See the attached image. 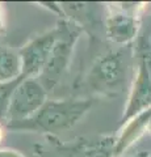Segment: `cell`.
Segmentation results:
<instances>
[{"label": "cell", "instance_id": "cell-5", "mask_svg": "<svg viewBox=\"0 0 151 157\" xmlns=\"http://www.w3.org/2000/svg\"><path fill=\"white\" fill-rule=\"evenodd\" d=\"M63 32V22L58 26L50 29L41 36L33 38L32 41L25 43L18 54L22 62V76L24 77H36L40 76L43 67H45L51 50L55 42L59 39Z\"/></svg>", "mask_w": 151, "mask_h": 157}, {"label": "cell", "instance_id": "cell-14", "mask_svg": "<svg viewBox=\"0 0 151 157\" xmlns=\"http://www.w3.org/2000/svg\"><path fill=\"white\" fill-rule=\"evenodd\" d=\"M149 157H151V155H150V156H149Z\"/></svg>", "mask_w": 151, "mask_h": 157}, {"label": "cell", "instance_id": "cell-2", "mask_svg": "<svg viewBox=\"0 0 151 157\" xmlns=\"http://www.w3.org/2000/svg\"><path fill=\"white\" fill-rule=\"evenodd\" d=\"M130 48L109 51L96 59L88 73V84L92 90L103 96H117L126 85L130 68Z\"/></svg>", "mask_w": 151, "mask_h": 157}, {"label": "cell", "instance_id": "cell-12", "mask_svg": "<svg viewBox=\"0 0 151 157\" xmlns=\"http://www.w3.org/2000/svg\"><path fill=\"white\" fill-rule=\"evenodd\" d=\"M150 153L149 152H139V153L137 155H134V156H128V157H149Z\"/></svg>", "mask_w": 151, "mask_h": 157}, {"label": "cell", "instance_id": "cell-9", "mask_svg": "<svg viewBox=\"0 0 151 157\" xmlns=\"http://www.w3.org/2000/svg\"><path fill=\"white\" fill-rule=\"evenodd\" d=\"M22 76V62L18 51L0 47V84L16 81Z\"/></svg>", "mask_w": 151, "mask_h": 157}, {"label": "cell", "instance_id": "cell-7", "mask_svg": "<svg viewBox=\"0 0 151 157\" xmlns=\"http://www.w3.org/2000/svg\"><path fill=\"white\" fill-rule=\"evenodd\" d=\"M124 7L112 12L105 20V32L109 41L117 45L126 46L137 36L139 30V18L137 16V4L129 7V4H122Z\"/></svg>", "mask_w": 151, "mask_h": 157}, {"label": "cell", "instance_id": "cell-3", "mask_svg": "<svg viewBox=\"0 0 151 157\" xmlns=\"http://www.w3.org/2000/svg\"><path fill=\"white\" fill-rule=\"evenodd\" d=\"M47 102V90L36 77L22 78L12 93L6 115L7 126L34 117Z\"/></svg>", "mask_w": 151, "mask_h": 157}, {"label": "cell", "instance_id": "cell-11", "mask_svg": "<svg viewBox=\"0 0 151 157\" xmlns=\"http://www.w3.org/2000/svg\"><path fill=\"white\" fill-rule=\"evenodd\" d=\"M6 30V13H4L3 4L0 3V34Z\"/></svg>", "mask_w": 151, "mask_h": 157}, {"label": "cell", "instance_id": "cell-10", "mask_svg": "<svg viewBox=\"0 0 151 157\" xmlns=\"http://www.w3.org/2000/svg\"><path fill=\"white\" fill-rule=\"evenodd\" d=\"M0 157H25L14 149H0Z\"/></svg>", "mask_w": 151, "mask_h": 157}, {"label": "cell", "instance_id": "cell-6", "mask_svg": "<svg viewBox=\"0 0 151 157\" xmlns=\"http://www.w3.org/2000/svg\"><path fill=\"white\" fill-rule=\"evenodd\" d=\"M151 107V68L149 67L143 55L139 58L137 73L133 78L121 123L125 124L131 118Z\"/></svg>", "mask_w": 151, "mask_h": 157}, {"label": "cell", "instance_id": "cell-13", "mask_svg": "<svg viewBox=\"0 0 151 157\" xmlns=\"http://www.w3.org/2000/svg\"><path fill=\"white\" fill-rule=\"evenodd\" d=\"M3 136H4V128H3V124H2V122H0V141H2Z\"/></svg>", "mask_w": 151, "mask_h": 157}, {"label": "cell", "instance_id": "cell-1", "mask_svg": "<svg viewBox=\"0 0 151 157\" xmlns=\"http://www.w3.org/2000/svg\"><path fill=\"white\" fill-rule=\"evenodd\" d=\"M95 102L91 98H67L47 101L34 117L24 122L7 126L12 130H32L46 134H57L75 126Z\"/></svg>", "mask_w": 151, "mask_h": 157}, {"label": "cell", "instance_id": "cell-8", "mask_svg": "<svg viewBox=\"0 0 151 157\" xmlns=\"http://www.w3.org/2000/svg\"><path fill=\"white\" fill-rule=\"evenodd\" d=\"M151 122V107L137 114L124 124L120 135L114 139L113 157H121L124 152L130 148L146 131H149Z\"/></svg>", "mask_w": 151, "mask_h": 157}, {"label": "cell", "instance_id": "cell-4", "mask_svg": "<svg viewBox=\"0 0 151 157\" xmlns=\"http://www.w3.org/2000/svg\"><path fill=\"white\" fill-rule=\"evenodd\" d=\"M79 34V29H72L69 24L63 22L62 36L55 42L50 56H49L45 67L40 73V78H38L46 90L53 89L59 82L63 72L69 66L72 50H74L75 42Z\"/></svg>", "mask_w": 151, "mask_h": 157}]
</instances>
